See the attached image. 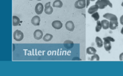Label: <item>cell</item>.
I'll list each match as a JSON object with an SVG mask.
<instances>
[{
    "mask_svg": "<svg viewBox=\"0 0 123 76\" xmlns=\"http://www.w3.org/2000/svg\"><path fill=\"white\" fill-rule=\"evenodd\" d=\"M95 4L98 6V9H105L107 6H110V7H113V5L109 0H98L95 3Z\"/></svg>",
    "mask_w": 123,
    "mask_h": 76,
    "instance_id": "1",
    "label": "cell"
},
{
    "mask_svg": "<svg viewBox=\"0 0 123 76\" xmlns=\"http://www.w3.org/2000/svg\"><path fill=\"white\" fill-rule=\"evenodd\" d=\"M14 39L17 42H20L24 38V33L20 30H16L13 33Z\"/></svg>",
    "mask_w": 123,
    "mask_h": 76,
    "instance_id": "2",
    "label": "cell"
},
{
    "mask_svg": "<svg viewBox=\"0 0 123 76\" xmlns=\"http://www.w3.org/2000/svg\"><path fill=\"white\" fill-rule=\"evenodd\" d=\"M74 7L78 9H81L86 7V0H77L74 3Z\"/></svg>",
    "mask_w": 123,
    "mask_h": 76,
    "instance_id": "3",
    "label": "cell"
},
{
    "mask_svg": "<svg viewBox=\"0 0 123 76\" xmlns=\"http://www.w3.org/2000/svg\"><path fill=\"white\" fill-rule=\"evenodd\" d=\"M33 36L35 39L37 40H39L43 37V32L40 29H37L34 32Z\"/></svg>",
    "mask_w": 123,
    "mask_h": 76,
    "instance_id": "4",
    "label": "cell"
},
{
    "mask_svg": "<svg viewBox=\"0 0 123 76\" xmlns=\"http://www.w3.org/2000/svg\"><path fill=\"white\" fill-rule=\"evenodd\" d=\"M104 18H105L106 19L110 20V21H117V18L116 15L114 14H110V13H106L103 15Z\"/></svg>",
    "mask_w": 123,
    "mask_h": 76,
    "instance_id": "5",
    "label": "cell"
},
{
    "mask_svg": "<svg viewBox=\"0 0 123 76\" xmlns=\"http://www.w3.org/2000/svg\"><path fill=\"white\" fill-rule=\"evenodd\" d=\"M44 12L47 15H50L53 12V8L50 6V2H48L45 4Z\"/></svg>",
    "mask_w": 123,
    "mask_h": 76,
    "instance_id": "6",
    "label": "cell"
},
{
    "mask_svg": "<svg viewBox=\"0 0 123 76\" xmlns=\"http://www.w3.org/2000/svg\"><path fill=\"white\" fill-rule=\"evenodd\" d=\"M35 12L38 15H40L42 14L43 12L44 11V6L42 3H38L35 6Z\"/></svg>",
    "mask_w": 123,
    "mask_h": 76,
    "instance_id": "7",
    "label": "cell"
},
{
    "mask_svg": "<svg viewBox=\"0 0 123 76\" xmlns=\"http://www.w3.org/2000/svg\"><path fill=\"white\" fill-rule=\"evenodd\" d=\"M52 26L55 29H60L63 26V24L59 20H55L52 23Z\"/></svg>",
    "mask_w": 123,
    "mask_h": 76,
    "instance_id": "8",
    "label": "cell"
},
{
    "mask_svg": "<svg viewBox=\"0 0 123 76\" xmlns=\"http://www.w3.org/2000/svg\"><path fill=\"white\" fill-rule=\"evenodd\" d=\"M63 46L66 49H71V48H73V47L74 46V43L73 42L71 41L70 40H65L63 43Z\"/></svg>",
    "mask_w": 123,
    "mask_h": 76,
    "instance_id": "9",
    "label": "cell"
},
{
    "mask_svg": "<svg viewBox=\"0 0 123 76\" xmlns=\"http://www.w3.org/2000/svg\"><path fill=\"white\" fill-rule=\"evenodd\" d=\"M40 21H41V19L40 17L38 15L37 16H35L32 18L31 20V23L33 25L35 26H39L40 24Z\"/></svg>",
    "mask_w": 123,
    "mask_h": 76,
    "instance_id": "10",
    "label": "cell"
},
{
    "mask_svg": "<svg viewBox=\"0 0 123 76\" xmlns=\"http://www.w3.org/2000/svg\"><path fill=\"white\" fill-rule=\"evenodd\" d=\"M65 28L68 30H69L70 32H72L74 29V23L72 21H67L65 24Z\"/></svg>",
    "mask_w": 123,
    "mask_h": 76,
    "instance_id": "11",
    "label": "cell"
},
{
    "mask_svg": "<svg viewBox=\"0 0 123 76\" xmlns=\"http://www.w3.org/2000/svg\"><path fill=\"white\" fill-rule=\"evenodd\" d=\"M98 9V6L96 5V4H95V5H93V6H92L91 7H90L89 8L88 13L89 14H91V15H92V14H93L94 13L97 12Z\"/></svg>",
    "mask_w": 123,
    "mask_h": 76,
    "instance_id": "12",
    "label": "cell"
},
{
    "mask_svg": "<svg viewBox=\"0 0 123 76\" xmlns=\"http://www.w3.org/2000/svg\"><path fill=\"white\" fill-rule=\"evenodd\" d=\"M104 48L106 51H110L111 49V42L108 41V40H104Z\"/></svg>",
    "mask_w": 123,
    "mask_h": 76,
    "instance_id": "13",
    "label": "cell"
},
{
    "mask_svg": "<svg viewBox=\"0 0 123 76\" xmlns=\"http://www.w3.org/2000/svg\"><path fill=\"white\" fill-rule=\"evenodd\" d=\"M101 24H102V28L105 30L108 29L110 28V22L106 19H103L101 21Z\"/></svg>",
    "mask_w": 123,
    "mask_h": 76,
    "instance_id": "14",
    "label": "cell"
},
{
    "mask_svg": "<svg viewBox=\"0 0 123 76\" xmlns=\"http://www.w3.org/2000/svg\"><path fill=\"white\" fill-rule=\"evenodd\" d=\"M118 26V21H111L110 22V29L111 30H115Z\"/></svg>",
    "mask_w": 123,
    "mask_h": 76,
    "instance_id": "15",
    "label": "cell"
},
{
    "mask_svg": "<svg viewBox=\"0 0 123 76\" xmlns=\"http://www.w3.org/2000/svg\"><path fill=\"white\" fill-rule=\"evenodd\" d=\"M97 50L94 47H89L86 49V53L89 55H94L96 54Z\"/></svg>",
    "mask_w": 123,
    "mask_h": 76,
    "instance_id": "16",
    "label": "cell"
},
{
    "mask_svg": "<svg viewBox=\"0 0 123 76\" xmlns=\"http://www.w3.org/2000/svg\"><path fill=\"white\" fill-rule=\"evenodd\" d=\"M20 18L17 16H13L12 17V24L14 26H17L20 24Z\"/></svg>",
    "mask_w": 123,
    "mask_h": 76,
    "instance_id": "17",
    "label": "cell"
},
{
    "mask_svg": "<svg viewBox=\"0 0 123 76\" xmlns=\"http://www.w3.org/2000/svg\"><path fill=\"white\" fill-rule=\"evenodd\" d=\"M95 42H96L97 47L100 48L103 47V46H104V42H103V41H102V40L100 38L98 37H96V38H95Z\"/></svg>",
    "mask_w": 123,
    "mask_h": 76,
    "instance_id": "18",
    "label": "cell"
},
{
    "mask_svg": "<svg viewBox=\"0 0 123 76\" xmlns=\"http://www.w3.org/2000/svg\"><path fill=\"white\" fill-rule=\"evenodd\" d=\"M62 6H63V3L60 0H55L52 4L54 7H57V8H61Z\"/></svg>",
    "mask_w": 123,
    "mask_h": 76,
    "instance_id": "19",
    "label": "cell"
},
{
    "mask_svg": "<svg viewBox=\"0 0 123 76\" xmlns=\"http://www.w3.org/2000/svg\"><path fill=\"white\" fill-rule=\"evenodd\" d=\"M52 38H53L52 35L50 34V33H46L44 36H43V40L44 41V42H49V41H50V40H52Z\"/></svg>",
    "mask_w": 123,
    "mask_h": 76,
    "instance_id": "20",
    "label": "cell"
},
{
    "mask_svg": "<svg viewBox=\"0 0 123 76\" xmlns=\"http://www.w3.org/2000/svg\"><path fill=\"white\" fill-rule=\"evenodd\" d=\"M102 24H101V21H97V25L96 27H95V31L97 32H98L100 31V30L102 29Z\"/></svg>",
    "mask_w": 123,
    "mask_h": 76,
    "instance_id": "21",
    "label": "cell"
},
{
    "mask_svg": "<svg viewBox=\"0 0 123 76\" xmlns=\"http://www.w3.org/2000/svg\"><path fill=\"white\" fill-rule=\"evenodd\" d=\"M92 17L94 19V20L95 21H98V19H99L100 18V15L99 14H98V13L97 12H96L94 13L93 14H92Z\"/></svg>",
    "mask_w": 123,
    "mask_h": 76,
    "instance_id": "22",
    "label": "cell"
},
{
    "mask_svg": "<svg viewBox=\"0 0 123 76\" xmlns=\"http://www.w3.org/2000/svg\"><path fill=\"white\" fill-rule=\"evenodd\" d=\"M91 60L92 61H98V60H100V57H99V56H98V55L95 54L92 55V57H91Z\"/></svg>",
    "mask_w": 123,
    "mask_h": 76,
    "instance_id": "23",
    "label": "cell"
},
{
    "mask_svg": "<svg viewBox=\"0 0 123 76\" xmlns=\"http://www.w3.org/2000/svg\"><path fill=\"white\" fill-rule=\"evenodd\" d=\"M104 40H108V41H110L111 42H115V40L113 38L111 37H107L104 38Z\"/></svg>",
    "mask_w": 123,
    "mask_h": 76,
    "instance_id": "24",
    "label": "cell"
},
{
    "mask_svg": "<svg viewBox=\"0 0 123 76\" xmlns=\"http://www.w3.org/2000/svg\"><path fill=\"white\" fill-rule=\"evenodd\" d=\"M95 0H86V7H88L90 4V1H94Z\"/></svg>",
    "mask_w": 123,
    "mask_h": 76,
    "instance_id": "25",
    "label": "cell"
},
{
    "mask_svg": "<svg viewBox=\"0 0 123 76\" xmlns=\"http://www.w3.org/2000/svg\"><path fill=\"white\" fill-rule=\"evenodd\" d=\"M119 60L121 61H123V52L119 55Z\"/></svg>",
    "mask_w": 123,
    "mask_h": 76,
    "instance_id": "26",
    "label": "cell"
},
{
    "mask_svg": "<svg viewBox=\"0 0 123 76\" xmlns=\"http://www.w3.org/2000/svg\"><path fill=\"white\" fill-rule=\"evenodd\" d=\"M120 23L122 25H123V15H122L120 18Z\"/></svg>",
    "mask_w": 123,
    "mask_h": 76,
    "instance_id": "27",
    "label": "cell"
},
{
    "mask_svg": "<svg viewBox=\"0 0 123 76\" xmlns=\"http://www.w3.org/2000/svg\"><path fill=\"white\" fill-rule=\"evenodd\" d=\"M73 60H81V58H80L79 57H74V58H73Z\"/></svg>",
    "mask_w": 123,
    "mask_h": 76,
    "instance_id": "28",
    "label": "cell"
},
{
    "mask_svg": "<svg viewBox=\"0 0 123 76\" xmlns=\"http://www.w3.org/2000/svg\"><path fill=\"white\" fill-rule=\"evenodd\" d=\"M121 34H123V27L121 29Z\"/></svg>",
    "mask_w": 123,
    "mask_h": 76,
    "instance_id": "29",
    "label": "cell"
},
{
    "mask_svg": "<svg viewBox=\"0 0 123 76\" xmlns=\"http://www.w3.org/2000/svg\"><path fill=\"white\" fill-rule=\"evenodd\" d=\"M121 6H123V3H122V4H121Z\"/></svg>",
    "mask_w": 123,
    "mask_h": 76,
    "instance_id": "30",
    "label": "cell"
},
{
    "mask_svg": "<svg viewBox=\"0 0 123 76\" xmlns=\"http://www.w3.org/2000/svg\"><path fill=\"white\" fill-rule=\"evenodd\" d=\"M37 1H41V0H37Z\"/></svg>",
    "mask_w": 123,
    "mask_h": 76,
    "instance_id": "31",
    "label": "cell"
},
{
    "mask_svg": "<svg viewBox=\"0 0 123 76\" xmlns=\"http://www.w3.org/2000/svg\"><path fill=\"white\" fill-rule=\"evenodd\" d=\"M30 1H32V0H30Z\"/></svg>",
    "mask_w": 123,
    "mask_h": 76,
    "instance_id": "32",
    "label": "cell"
}]
</instances>
